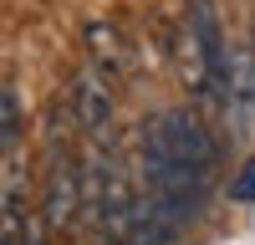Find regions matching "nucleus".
I'll use <instances>...</instances> for the list:
<instances>
[{"label":"nucleus","instance_id":"obj_1","mask_svg":"<svg viewBox=\"0 0 255 245\" xmlns=\"http://www.w3.org/2000/svg\"><path fill=\"white\" fill-rule=\"evenodd\" d=\"M158 122H163V138H168V148H174V158L184 163L189 174H199V179L209 184L215 158H220V143L209 138L204 118H199L194 108H168V113H158Z\"/></svg>","mask_w":255,"mask_h":245},{"label":"nucleus","instance_id":"obj_2","mask_svg":"<svg viewBox=\"0 0 255 245\" xmlns=\"http://www.w3.org/2000/svg\"><path fill=\"white\" fill-rule=\"evenodd\" d=\"M113 77H102L92 61L82 72H72V82H67V108H72V118H77V128L87 133L92 143H102L113 133V87H108Z\"/></svg>","mask_w":255,"mask_h":245},{"label":"nucleus","instance_id":"obj_3","mask_svg":"<svg viewBox=\"0 0 255 245\" xmlns=\"http://www.w3.org/2000/svg\"><path fill=\"white\" fill-rule=\"evenodd\" d=\"M82 204H87V179L77 174V163L67 158V148H51L46 189H41V215H46L51 230H67V225L77 220Z\"/></svg>","mask_w":255,"mask_h":245},{"label":"nucleus","instance_id":"obj_4","mask_svg":"<svg viewBox=\"0 0 255 245\" xmlns=\"http://www.w3.org/2000/svg\"><path fill=\"white\" fill-rule=\"evenodd\" d=\"M225 118H230V133L240 143L255 148V51L250 41L230 51V77H225Z\"/></svg>","mask_w":255,"mask_h":245},{"label":"nucleus","instance_id":"obj_5","mask_svg":"<svg viewBox=\"0 0 255 245\" xmlns=\"http://www.w3.org/2000/svg\"><path fill=\"white\" fill-rule=\"evenodd\" d=\"M82 46H87V61L102 77H128L133 72V46H128V36L113 20H87L82 26Z\"/></svg>","mask_w":255,"mask_h":245},{"label":"nucleus","instance_id":"obj_6","mask_svg":"<svg viewBox=\"0 0 255 245\" xmlns=\"http://www.w3.org/2000/svg\"><path fill=\"white\" fill-rule=\"evenodd\" d=\"M184 20L199 31L209 61H215V72H220V87H225V77H230V46H225V20H220V5H215V0H184Z\"/></svg>","mask_w":255,"mask_h":245},{"label":"nucleus","instance_id":"obj_7","mask_svg":"<svg viewBox=\"0 0 255 245\" xmlns=\"http://www.w3.org/2000/svg\"><path fill=\"white\" fill-rule=\"evenodd\" d=\"M0 148L20 153V92H15L10 77H5V87H0Z\"/></svg>","mask_w":255,"mask_h":245},{"label":"nucleus","instance_id":"obj_8","mask_svg":"<svg viewBox=\"0 0 255 245\" xmlns=\"http://www.w3.org/2000/svg\"><path fill=\"white\" fill-rule=\"evenodd\" d=\"M230 199H235V204H255V158H245L240 174L230 179Z\"/></svg>","mask_w":255,"mask_h":245},{"label":"nucleus","instance_id":"obj_9","mask_svg":"<svg viewBox=\"0 0 255 245\" xmlns=\"http://www.w3.org/2000/svg\"><path fill=\"white\" fill-rule=\"evenodd\" d=\"M250 51H255V15H250Z\"/></svg>","mask_w":255,"mask_h":245}]
</instances>
